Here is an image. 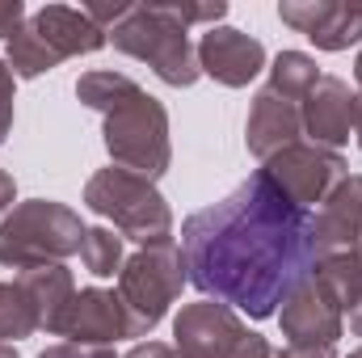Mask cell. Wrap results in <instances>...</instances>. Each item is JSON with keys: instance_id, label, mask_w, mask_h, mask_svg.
Here are the masks:
<instances>
[{"instance_id": "1", "label": "cell", "mask_w": 362, "mask_h": 358, "mask_svg": "<svg viewBox=\"0 0 362 358\" xmlns=\"http://www.w3.org/2000/svg\"><path fill=\"white\" fill-rule=\"evenodd\" d=\"M316 228L262 169L236 185L223 202L194 211L181 224L185 278L228 304L266 321L316 266Z\"/></svg>"}, {"instance_id": "2", "label": "cell", "mask_w": 362, "mask_h": 358, "mask_svg": "<svg viewBox=\"0 0 362 358\" xmlns=\"http://www.w3.org/2000/svg\"><path fill=\"white\" fill-rule=\"evenodd\" d=\"M85 232L89 228L81 224V215L64 202H21L0 219V266L21 274L38 266H64V258L81 253Z\"/></svg>"}, {"instance_id": "3", "label": "cell", "mask_w": 362, "mask_h": 358, "mask_svg": "<svg viewBox=\"0 0 362 358\" xmlns=\"http://www.w3.org/2000/svg\"><path fill=\"white\" fill-rule=\"evenodd\" d=\"M85 207L105 215L114 224V232L122 241H139V245H165L173 241V211L169 202L156 194V185L127 169H101L85 185Z\"/></svg>"}, {"instance_id": "4", "label": "cell", "mask_w": 362, "mask_h": 358, "mask_svg": "<svg viewBox=\"0 0 362 358\" xmlns=\"http://www.w3.org/2000/svg\"><path fill=\"white\" fill-rule=\"evenodd\" d=\"M114 47L131 59H144L165 85L189 89L202 72H198V47L189 42V30L177 25L160 4H135L114 30H110Z\"/></svg>"}, {"instance_id": "5", "label": "cell", "mask_w": 362, "mask_h": 358, "mask_svg": "<svg viewBox=\"0 0 362 358\" xmlns=\"http://www.w3.org/2000/svg\"><path fill=\"white\" fill-rule=\"evenodd\" d=\"M105 152L114 156V169H127L144 181H156L169 169V114L156 97L135 89L122 105L105 114Z\"/></svg>"}, {"instance_id": "6", "label": "cell", "mask_w": 362, "mask_h": 358, "mask_svg": "<svg viewBox=\"0 0 362 358\" xmlns=\"http://www.w3.org/2000/svg\"><path fill=\"white\" fill-rule=\"evenodd\" d=\"M185 287V262H181L177 245L165 241V245H144L135 258H127V266L118 274V299L131 316V333L144 337L152 333L169 304L181 295Z\"/></svg>"}, {"instance_id": "7", "label": "cell", "mask_w": 362, "mask_h": 358, "mask_svg": "<svg viewBox=\"0 0 362 358\" xmlns=\"http://www.w3.org/2000/svg\"><path fill=\"white\" fill-rule=\"evenodd\" d=\"M262 173H266L295 207L308 211L312 202H325V198L333 194V185L346 178V161H341V152L320 148V144H291V148H282L278 156L266 161Z\"/></svg>"}, {"instance_id": "8", "label": "cell", "mask_w": 362, "mask_h": 358, "mask_svg": "<svg viewBox=\"0 0 362 358\" xmlns=\"http://www.w3.org/2000/svg\"><path fill=\"white\" fill-rule=\"evenodd\" d=\"M245 321L228 308V304H211V299H198V304H185L173 321V358H232L240 337H245Z\"/></svg>"}, {"instance_id": "9", "label": "cell", "mask_w": 362, "mask_h": 358, "mask_svg": "<svg viewBox=\"0 0 362 358\" xmlns=\"http://www.w3.org/2000/svg\"><path fill=\"white\" fill-rule=\"evenodd\" d=\"M278 325H282V337L291 346H337V337H341V308L320 287V278L308 274L282 299Z\"/></svg>"}, {"instance_id": "10", "label": "cell", "mask_w": 362, "mask_h": 358, "mask_svg": "<svg viewBox=\"0 0 362 358\" xmlns=\"http://www.w3.org/2000/svg\"><path fill=\"white\" fill-rule=\"evenodd\" d=\"M262 68H266V47L245 30L215 25L198 38V72L228 89H245Z\"/></svg>"}, {"instance_id": "11", "label": "cell", "mask_w": 362, "mask_h": 358, "mask_svg": "<svg viewBox=\"0 0 362 358\" xmlns=\"http://www.w3.org/2000/svg\"><path fill=\"white\" fill-rule=\"evenodd\" d=\"M278 17L308 34L316 51H350L362 38V8L337 4V0H282Z\"/></svg>"}, {"instance_id": "12", "label": "cell", "mask_w": 362, "mask_h": 358, "mask_svg": "<svg viewBox=\"0 0 362 358\" xmlns=\"http://www.w3.org/2000/svg\"><path fill=\"white\" fill-rule=\"evenodd\" d=\"M354 105H358V93H350L346 81L320 76V85L299 101L303 135H312V144L337 152V148L354 135Z\"/></svg>"}, {"instance_id": "13", "label": "cell", "mask_w": 362, "mask_h": 358, "mask_svg": "<svg viewBox=\"0 0 362 358\" xmlns=\"http://www.w3.org/2000/svg\"><path fill=\"white\" fill-rule=\"evenodd\" d=\"M59 337H68L76 346H114L118 337H135V333H131V316H127L122 299L114 291L89 287L72 299Z\"/></svg>"}, {"instance_id": "14", "label": "cell", "mask_w": 362, "mask_h": 358, "mask_svg": "<svg viewBox=\"0 0 362 358\" xmlns=\"http://www.w3.org/2000/svg\"><path fill=\"white\" fill-rule=\"evenodd\" d=\"M303 135V118H299V101H286L266 85V89L253 97V110H249V127H245V139H249V152L266 165L270 156H278L282 148L299 144Z\"/></svg>"}, {"instance_id": "15", "label": "cell", "mask_w": 362, "mask_h": 358, "mask_svg": "<svg viewBox=\"0 0 362 358\" xmlns=\"http://www.w3.org/2000/svg\"><path fill=\"white\" fill-rule=\"evenodd\" d=\"M316 228V253H341L362 249V178H341L325 198L320 215H312Z\"/></svg>"}, {"instance_id": "16", "label": "cell", "mask_w": 362, "mask_h": 358, "mask_svg": "<svg viewBox=\"0 0 362 358\" xmlns=\"http://www.w3.org/2000/svg\"><path fill=\"white\" fill-rule=\"evenodd\" d=\"M34 30L42 34V42L59 55V59H72V55H93L110 42L105 30H97L85 8H68V4H42L34 17Z\"/></svg>"}, {"instance_id": "17", "label": "cell", "mask_w": 362, "mask_h": 358, "mask_svg": "<svg viewBox=\"0 0 362 358\" xmlns=\"http://www.w3.org/2000/svg\"><path fill=\"white\" fill-rule=\"evenodd\" d=\"M17 287L25 291V299L34 304V316H38V329L47 333H59L64 321H68V308L76 299V282L64 266H38L25 270L17 278Z\"/></svg>"}, {"instance_id": "18", "label": "cell", "mask_w": 362, "mask_h": 358, "mask_svg": "<svg viewBox=\"0 0 362 358\" xmlns=\"http://www.w3.org/2000/svg\"><path fill=\"white\" fill-rule=\"evenodd\" d=\"M312 274H316L320 287L337 299L341 312H358L362 308V249L325 253V258H316Z\"/></svg>"}, {"instance_id": "19", "label": "cell", "mask_w": 362, "mask_h": 358, "mask_svg": "<svg viewBox=\"0 0 362 358\" xmlns=\"http://www.w3.org/2000/svg\"><path fill=\"white\" fill-rule=\"evenodd\" d=\"M4 64H8L13 76L30 81V76L51 72V68L59 64V55L42 42V34L34 30V21H21V25L13 30V38H8V55H4Z\"/></svg>"}, {"instance_id": "20", "label": "cell", "mask_w": 362, "mask_h": 358, "mask_svg": "<svg viewBox=\"0 0 362 358\" xmlns=\"http://www.w3.org/2000/svg\"><path fill=\"white\" fill-rule=\"evenodd\" d=\"M316 85H320V68H316L312 55H303V51H282V55L274 59L270 89L278 93V97H286V101H303Z\"/></svg>"}, {"instance_id": "21", "label": "cell", "mask_w": 362, "mask_h": 358, "mask_svg": "<svg viewBox=\"0 0 362 358\" xmlns=\"http://www.w3.org/2000/svg\"><path fill=\"white\" fill-rule=\"evenodd\" d=\"M81 262H85V270L97 274V278L122 274V266H127V258H122V236H118L114 228H89V232H85V245H81Z\"/></svg>"}, {"instance_id": "22", "label": "cell", "mask_w": 362, "mask_h": 358, "mask_svg": "<svg viewBox=\"0 0 362 358\" xmlns=\"http://www.w3.org/2000/svg\"><path fill=\"white\" fill-rule=\"evenodd\" d=\"M30 333H38L34 304L25 299V291L17 282H0V342H17Z\"/></svg>"}, {"instance_id": "23", "label": "cell", "mask_w": 362, "mask_h": 358, "mask_svg": "<svg viewBox=\"0 0 362 358\" xmlns=\"http://www.w3.org/2000/svg\"><path fill=\"white\" fill-rule=\"evenodd\" d=\"M160 8H165L177 25H185V30H189V25H211V30H215V21L228 17V4H223V0H211V4H160Z\"/></svg>"}, {"instance_id": "24", "label": "cell", "mask_w": 362, "mask_h": 358, "mask_svg": "<svg viewBox=\"0 0 362 358\" xmlns=\"http://www.w3.org/2000/svg\"><path fill=\"white\" fill-rule=\"evenodd\" d=\"M8 131H13V72L0 59V148H4Z\"/></svg>"}, {"instance_id": "25", "label": "cell", "mask_w": 362, "mask_h": 358, "mask_svg": "<svg viewBox=\"0 0 362 358\" xmlns=\"http://www.w3.org/2000/svg\"><path fill=\"white\" fill-rule=\"evenodd\" d=\"M38 358H118L114 346H76V342H64V346H51Z\"/></svg>"}, {"instance_id": "26", "label": "cell", "mask_w": 362, "mask_h": 358, "mask_svg": "<svg viewBox=\"0 0 362 358\" xmlns=\"http://www.w3.org/2000/svg\"><path fill=\"white\" fill-rule=\"evenodd\" d=\"M232 358H278V350H274V346L266 342V337H262V333H245Z\"/></svg>"}, {"instance_id": "27", "label": "cell", "mask_w": 362, "mask_h": 358, "mask_svg": "<svg viewBox=\"0 0 362 358\" xmlns=\"http://www.w3.org/2000/svg\"><path fill=\"white\" fill-rule=\"evenodd\" d=\"M25 21V4L21 0H0V38H13V30Z\"/></svg>"}, {"instance_id": "28", "label": "cell", "mask_w": 362, "mask_h": 358, "mask_svg": "<svg viewBox=\"0 0 362 358\" xmlns=\"http://www.w3.org/2000/svg\"><path fill=\"white\" fill-rule=\"evenodd\" d=\"M122 358H173V346H165V342H139Z\"/></svg>"}, {"instance_id": "29", "label": "cell", "mask_w": 362, "mask_h": 358, "mask_svg": "<svg viewBox=\"0 0 362 358\" xmlns=\"http://www.w3.org/2000/svg\"><path fill=\"white\" fill-rule=\"evenodd\" d=\"M278 358H337L333 346H286L278 350Z\"/></svg>"}, {"instance_id": "30", "label": "cell", "mask_w": 362, "mask_h": 358, "mask_svg": "<svg viewBox=\"0 0 362 358\" xmlns=\"http://www.w3.org/2000/svg\"><path fill=\"white\" fill-rule=\"evenodd\" d=\"M13 198H17V185H13V178H8V173L0 169V215H4L8 207H13Z\"/></svg>"}, {"instance_id": "31", "label": "cell", "mask_w": 362, "mask_h": 358, "mask_svg": "<svg viewBox=\"0 0 362 358\" xmlns=\"http://www.w3.org/2000/svg\"><path fill=\"white\" fill-rule=\"evenodd\" d=\"M354 135H358V148H362V93H358V105H354Z\"/></svg>"}, {"instance_id": "32", "label": "cell", "mask_w": 362, "mask_h": 358, "mask_svg": "<svg viewBox=\"0 0 362 358\" xmlns=\"http://www.w3.org/2000/svg\"><path fill=\"white\" fill-rule=\"evenodd\" d=\"M350 329L362 337V308H358V312H350Z\"/></svg>"}, {"instance_id": "33", "label": "cell", "mask_w": 362, "mask_h": 358, "mask_svg": "<svg viewBox=\"0 0 362 358\" xmlns=\"http://www.w3.org/2000/svg\"><path fill=\"white\" fill-rule=\"evenodd\" d=\"M0 358H17V350H13L8 342H0Z\"/></svg>"}, {"instance_id": "34", "label": "cell", "mask_w": 362, "mask_h": 358, "mask_svg": "<svg viewBox=\"0 0 362 358\" xmlns=\"http://www.w3.org/2000/svg\"><path fill=\"white\" fill-rule=\"evenodd\" d=\"M354 76H358V85H362V51H358V59H354Z\"/></svg>"}, {"instance_id": "35", "label": "cell", "mask_w": 362, "mask_h": 358, "mask_svg": "<svg viewBox=\"0 0 362 358\" xmlns=\"http://www.w3.org/2000/svg\"><path fill=\"white\" fill-rule=\"evenodd\" d=\"M350 358H362V346H358V350H354V354H350Z\"/></svg>"}]
</instances>
